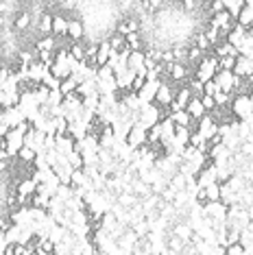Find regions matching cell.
Segmentation results:
<instances>
[{
  "label": "cell",
  "instance_id": "cell-26",
  "mask_svg": "<svg viewBox=\"0 0 253 255\" xmlns=\"http://www.w3.org/2000/svg\"><path fill=\"white\" fill-rule=\"evenodd\" d=\"M77 88H79V83H77V79H74V77L63 79L61 85H59V90L63 92V96H66V94H72V92H77Z\"/></svg>",
  "mask_w": 253,
  "mask_h": 255
},
{
  "label": "cell",
  "instance_id": "cell-25",
  "mask_svg": "<svg viewBox=\"0 0 253 255\" xmlns=\"http://www.w3.org/2000/svg\"><path fill=\"white\" fill-rule=\"evenodd\" d=\"M126 37V46H129V50H142V37H140V31L135 33H129Z\"/></svg>",
  "mask_w": 253,
  "mask_h": 255
},
{
  "label": "cell",
  "instance_id": "cell-5",
  "mask_svg": "<svg viewBox=\"0 0 253 255\" xmlns=\"http://www.w3.org/2000/svg\"><path fill=\"white\" fill-rule=\"evenodd\" d=\"M0 120L9 127V129H18V127L24 123V116L18 107H7V109H0Z\"/></svg>",
  "mask_w": 253,
  "mask_h": 255
},
{
  "label": "cell",
  "instance_id": "cell-37",
  "mask_svg": "<svg viewBox=\"0 0 253 255\" xmlns=\"http://www.w3.org/2000/svg\"><path fill=\"white\" fill-rule=\"evenodd\" d=\"M249 101H251V112H253V90L249 92Z\"/></svg>",
  "mask_w": 253,
  "mask_h": 255
},
{
  "label": "cell",
  "instance_id": "cell-29",
  "mask_svg": "<svg viewBox=\"0 0 253 255\" xmlns=\"http://www.w3.org/2000/svg\"><path fill=\"white\" fill-rule=\"evenodd\" d=\"M42 83L46 85V88H48V90H59V85H61V81L59 79H57L55 77V74H46V77H44V81H42Z\"/></svg>",
  "mask_w": 253,
  "mask_h": 255
},
{
  "label": "cell",
  "instance_id": "cell-8",
  "mask_svg": "<svg viewBox=\"0 0 253 255\" xmlns=\"http://www.w3.org/2000/svg\"><path fill=\"white\" fill-rule=\"evenodd\" d=\"M236 77H253V59H249V57H245V55H238L236 57V66H234V70H232Z\"/></svg>",
  "mask_w": 253,
  "mask_h": 255
},
{
  "label": "cell",
  "instance_id": "cell-35",
  "mask_svg": "<svg viewBox=\"0 0 253 255\" xmlns=\"http://www.w3.org/2000/svg\"><path fill=\"white\" fill-rule=\"evenodd\" d=\"M181 4H183V7H186L188 11H192V9L199 4V0H181Z\"/></svg>",
  "mask_w": 253,
  "mask_h": 255
},
{
  "label": "cell",
  "instance_id": "cell-4",
  "mask_svg": "<svg viewBox=\"0 0 253 255\" xmlns=\"http://www.w3.org/2000/svg\"><path fill=\"white\" fill-rule=\"evenodd\" d=\"M197 131L201 133V135L205 137V140H214V137L218 135V125L212 120V116L210 114H205L203 118H199L197 120Z\"/></svg>",
  "mask_w": 253,
  "mask_h": 255
},
{
  "label": "cell",
  "instance_id": "cell-10",
  "mask_svg": "<svg viewBox=\"0 0 253 255\" xmlns=\"http://www.w3.org/2000/svg\"><path fill=\"white\" fill-rule=\"evenodd\" d=\"M114 53H116V50H114L112 46H109L107 39H103V42H99V50H96V68L107 66Z\"/></svg>",
  "mask_w": 253,
  "mask_h": 255
},
{
  "label": "cell",
  "instance_id": "cell-12",
  "mask_svg": "<svg viewBox=\"0 0 253 255\" xmlns=\"http://www.w3.org/2000/svg\"><path fill=\"white\" fill-rule=\"evenodd\" d=\"M85 35V26L81 20H68V37H70V42H81Z\"/></svg>",
  "mask_w": 253,
  "mask_h": 255
},
{
  "label": "cell",
  "instance_id": "cell-18",
  "mask_svg": "<svg viewBox=\"0 0 253 255\" xmlns=\"http://www.w3.org/2000/svg\"><path fill=\"white\" fill-rule=\"evenodd\" d=\"M236 22H238L240 26H251L253 24V7H249V4H245L243 9H240V13L236 15Z\"/></svg>",
  "mask_w": 253,
  "mask_h": 255
},
{
  "label": "cell",
  "instance_id": "cell-36",
  "mask_svg": "<svg viewBox=\"0 0 253 255\" xmlns=\"http://www.w3.org/2000/svg\"><path fill=\"white\" fill-rule=\"evenodd\" d=\"M247 35L253 37V24H251V26H247Z\"/></svg>",
  "mask_w": 253,
  "mask_h": 255
},
{
  "label": "cell",
  "instance_id": "cell-32",
  "mask_svg": "<svg viewBox=\"0 0 253 255\" xmlns=\"http://www.w3.org/2000/svg\"><path fill=\"white\" fill-rule=\"evenodd\" d=\"M175 236L181 238V240L186 242V240H190V236H192V227H188V225H179V227L175 229Z\"/></svg>",
  "mask_w": 253,
  "mask_h": 255
},
{
  "label": "cell",
  "instance_id": "cell-1",
  "mask_svg": "<svg viewBox=\"0 0 253 255\" xmlns=\"http://www.w3.org/2000/svg\"><path fill=\"white\" fill-rule=\"evenodd\" d=\"M218 72V57L205 53V57L197 63V70H194V79H199L201 83L214 79V74Z\"/></svg>",
  "mask_w": 253,
  "mask_h": 255
},
{
  "label": "cell",
  "instance_id": "cell-6",
  "mask_svg": "<svg viewBox=\"0 0 253 255\" xmlns=\"http://www.w3.org/2000/svg\"><path fill=\"white\" fill-rule=\"evenodd\" d=\"M126 144H129L133 150L146 144V129L140 123H135L133 127H131V131L126 133Z\"/></svg>",
  "mask_w": 253,
  "mask_h": 255
},
{
  "label": "cell",
  "instance_id": "cell-28",
  "mask_svg": "<svg viewBox=\"0 0 253 255\" xmlns=\"http://www.w3.org/2000/svg\"><path fill=\"white\" fill-rule=\"evenodd\" d=\"M218 92H221V88H218V83L214 79H210V81H205L203 83V94H208V96H216Z\"/></svg>",
  "mask_w": 253,
  "mask_h": 255
},
{
  "label": "cell",
  "instance_id": "cell-19",
  "mask_svg": "<svg viewBox=\"0 0 253 255\" xmlns=\"http://www.w3.org/2000/svg\"><path fill=\"white\" fill-rule=\"evenodd\" d=\"M170 118H172V123H175L177 127H192V123H194V120L190 118V114L186 112V109L172 112V114H170Z\"/></svg>",
  "mask_w": 253,
  "mask_h": 255
},
{
  "label": "cell",
  "instance_id": "cell-31",
  "mask_svg": "<svg viewBox=\"0 0 253 255\" xmlns=\"http://www.w3.org/2000/svg\"><path fill=\"white\" fill-rule=\"evenodd\" d=\"M225 255H247L245 247L240 242H234V245H227L225 247Z\"/></svg>",
  "mask_w": 253,
  "mask_h": 255
},
{
  "label": "cell",
  "instance_id": "cell-14",
  "mask_svg": "<svg viewBox=\"0 0 253 255\" xmlns=\"http://www.w3.org/2000/svg\"><path fill=\"white\" fill-rule=\"evenodd\" d=\"M245 37H247V28H245V26H240L238 22H236V24L232 26V31L227 33V37H225V39H227V42L232 44V46H236V48H238V46L243 44V39H245Z\"/></svg>",
  "mask_w": 253,
  "mask_h": 255
},
{
  "label": "cell",
  "instance_id": "cell-20",
  "mask_svg": "<svg viewBox=\"0 0 253 255\" xmlns=\"http://www.w3.org/2000/svg\"><path fill=\"white\" fill-rule=\"evenodd\" d=\"M35 157H37V150L28 148V146H22V148H20V153H18L20 164H26V166H33V161H35Z\"/></svg>",
  "mask_w": 253,
  "mask_h": 255
},
{
  "label": "cell",
  "instance_id": "cell-33",
  "mask_svg": "<svg viewBox=\"0 0 253 255\" xmlns=\"http://www.w3.org/2000/svg\"><path fill=\"white\" fill-rule=\"evenodd\" d=\"M201 103H203V107H205V112H212V109L216 107V103H214V96H208V94H203L201 96Z\"/></svg>",
  "mask_w": 253,
  "mask_h": 255
},
{
  "label": "cell",
  "instance_id": "cell-15",
  "mask_svg": "<svg viewBox=\"0 0 253 255\" xmlns=\"http://www.w3.org/2000/svg\"><path fill=\"white\" fill-rule=\"evenodd\" d=\"M186 112L190 114V118L192 120H199V118H203L205 114V107H203V103H201V98H197V96H192V101L188 103V107H186Z\"/></svg>",
  "mask_w": 253,
  "mask_h": 255
},
{
  "label": "cell",
  "instance_id": "cell-30",
  "mask_svg": "<svg viewBox=\"0 0 253 255\" xmlns=\"http://www.w3.org/2000/svg\"><path fill=\"white\" fill-rule=\"evenodd\" d=\"M236 57H221L218 59V70H234Z\"/></svg>",
  "mask_w": 253,
  "mask_h": 255
},
{
  "label": "cell",
  "instance_id": "cell-23",
  "mask_svg": "<svg viewBox=\"0 0 253 255\" xmlns=\"http://www.w3.org/2000/svg\"><path fill=\"white\" fill-rule=\"evenodd\" d=\"M223 7H225V11H229V13L236 18V15L240 13V9L245 7V0H223Z\"/></svg>",
  "mask_w": 253,
  "mask_h": 255
},
{
  "label": "cell",
  "instance_id": "cell-11",
  "mask_svg": "<svg viewBox=\"0 0 253 255\" xmlns=\"http://www.w3.org/2000/svg\"><path fill=\"white\" fill-rule=\"evenodd\" d=\"M50 35L55 37H68V18L61 13H55L53 15V31Z\"/></svg>",
  "mask_w": 253,
  "mask_h": 255
},
{
  "label": "cell",
  "instance_id": "cell-38",
  "mask_svg": "<svg viewBox=\"0 0 253 255\" xmlns=\"http://www.w3.org/2000/svg\"><path fill=\"white\" fill-rule=\"evenodd\" d=\"M166 2H168V4H177V2H179V0H166Z\"/></svg>",
  "mask_w": 253,
  "mask_h": 255
},
{
  "label": "cell",
  "instance_id": "cell-34",
  "mask_svg": "<svg viewBox=\"0 0 253 255\" xmlns=\"http://www.w3.org/2000/svg\"><path fill=\"white\" fill-rule=\"evenodd\" d=\"M7 247H9L7 238H4V234L0 231V255H4V251H7Z\"/></svg>",
  "mask_w": 253,
  "mask_h": 255
},
{
  "label": "cell",
  "instance_id": "cell-17",
  "mask_svg": "<svg viewBox=\"0 0 253 255\" xmlns=\"http://www.w3.org/2000/svg\"><path fill=\"white\" fill-rule=\"evenodd\" d=\"M31 22H33L31 11H22V13L15 15V20H13V28H15V31H26V28L31 26Z\"/></svg>",
  "mask_w": 253,
  "mask_h": 255
},
{
  "label": "cell",
  "instance_id": "cell-13",
  "mask_svg": "<svg viewBox=\"0 0 253 255\" xmlns=\"http://www.w3.org/2000/svg\"><path fill=\"white\" fill-rule=\"evenodd\" d=\"M55 150L57 153H61V155H68V153H72L74 150V140L70 135H55Z\"/></svg>",
  "mask_w": 253,
  "mask_h": 255
},
{
  "label": "cell",
  "instance_id": "cell-27",
  "mask_svg": "<svg viewBox=\"0 0 253 255\" xmlns=\"http://www.w3.org/2000/svg\"><path fill=\"white\" fill-rule=\"evenodd\" d=\"M205 196H208V201H221V183H212L205 188Z\"/></svg>",
  "mask_w": 253,
  "mask_h": 255
},
{
  "label": "cell",
  "instance_id": "cell-21",
  "mask_svg": "<svg viewBox=\"0 0 253 255\" xmlns=\"http://www.w3.org/2000/svg\"><path fill=\"white\" fill-rule=\"evenodd\" d=\"M107 42H109V46H112L114 50H116V53H120V50H125V48H129V46H126V37L120 35V33H114V35H109Z\"/></svg>",
  "mask_w": 253,
  "mask_h": 255
},
{
  "label": "cell",
  "instance_id": "cell-24",
  "mask_svg": "<svg viewBox=\"0 0 253 255\" xmlns=\"http://www.w3.org/2000/svg\"><path fill=\"white\" fill-rule=\"evenodd\" d=\"M66 157H68V161H70V166L74 168V170H77V168H85V164H83V153H81V150L74 148L72 153L66 155Z\"/></svg>",
  "mask_w": 253,
  "mask_h": 255
},
{
  "label": "cell",
  "instance_id": "cell-2",
  "mask_svg": "<svg viewBox=\"0 0 253 255\" xmlns=\"http://www.w3.org/2000/svg\"><path fill=\"white\" fill-rule=\"evenodd\" d=\"M229 112H232L234 118L238 120H247L251 116V101L249 94H234L232 103H229Z\"/></svg>",
  "mask_w": 253,
  "mask_h": 255
},
{
  "label": "cell",
  "instance_id": "cell-9",
  "mask_svg": "<svg viewBox=\"0 0 253 255\" xmlns=\"http://www.w3.org/2000/svg\"><path fill=\"white\" fill-rule=\"evenodd\" d=\"M157 88H159V81H144V85L140 88V92H135L140 96V101L148 105V103L155 101V94H157Z\"/></svg>",
  "mask_w": 253,
  "mask_h": 255
},
{
  "label": "cell",
  "instance_id": "cell-3",
  "mask_svg": "<svg viewBox=\"0 0 253 255\" xmlns=\"http://www.w3.org/2000/svg\"><path fill=\"white\" fill-rule=\"evenodd\" d=\"M175 98V88H172L170 81H159V88H157V94H155V105L159 107H168L170 101Z\"/></svg>",
  "mask_w": 253,
  "mask_h": 255
},
{
  "label": "cell",
  "instance_id": "cell-7",
  "mask_svg": "<svg viewBox=\"0 0 253 255\" xmlns=\"http://www.w3.org/2000/svg\"><path fill=\"white\" fill-rule=\"evenodd\" d=\"M236 74L232 70H218L214 74V81L218 83V88L223 92H227V94H234V88H236Z\"/></svg>",
  "mask_w": 253,
  "mask_h": 255
},
{
  "label": "cell",
  "instance_id": "cell-16",
  "mask_svg": "<svg viewBox=\"0 0 253 255\" xmlns=\"http://www.w3.org/2000/svg\"><path fill=\"white\" fill-rule=\"evenodd\" d=\"M214 55L221 59V57H238L240 53H238V48H236V46H232L225 39V42H221V44L214 46Z\"/></svg>",
  "mask_w": 253,
  "mask_h": 255
},
{
  "label": "cell",
  "instance_id": "cell-22",
  "mask_svg": "<svg viewBox=\"0 0 253 255\" xmlns=\"http://www.w3.org/2000/svg\"><path fill=\"white\" fill-rule=\"evenodd\" d=\"M37 28H39V35H50V31H53V13H42Z\"/></svg>",
  "mask_w": 253,
  "mask_h": 255
}]
</instances>
